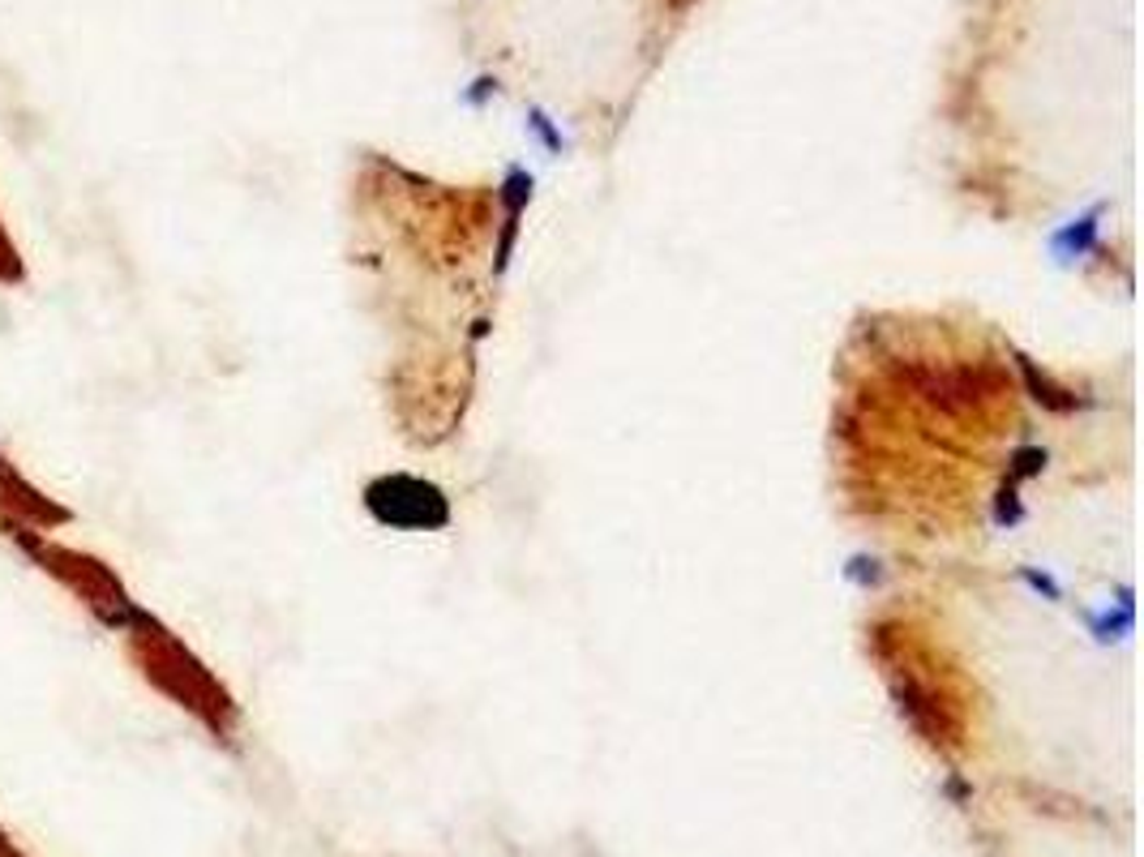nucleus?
Instances as JSON below:
<instances>
[{"label": "nucleus", "instance_id": "nucleus-1", "mask_svg": "<svg viewBox=\"0 0 1144 857\" xmlns=\"http://www.w3.org/2000/svg\"><path fill=\"white\" fill-rule=\"evenodd\" d=\"M678 4H690V0H678Z\"/></svg>", "mask_w": 1144, "mask_h": 857}]
</instances>
